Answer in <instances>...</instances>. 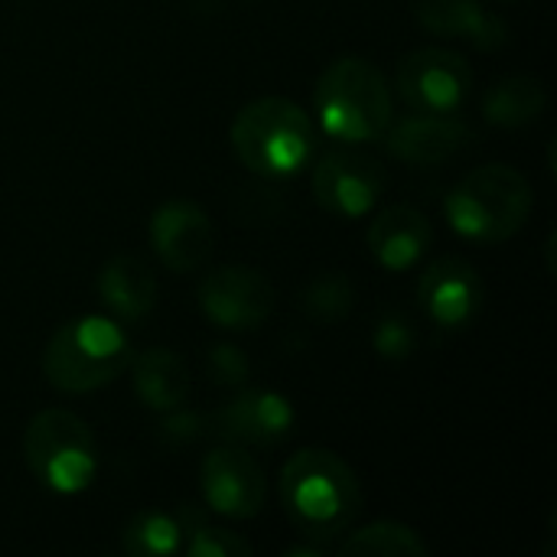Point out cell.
<instances>
[{
    "instance_id": "obj_1",
    "label": "cell",
    "mask_w": 557,
    "mask_h": 557,
    "mask_svg": "<svg viewBox=\"0 0 557 557\" xmlns=\"http://www.w3.org/2000/svg\"><path fill=\"white\" fill-rule=\"evenodd\" d=\"M281 506L300 539L330 542L352 529L362 512V486L356 470L333 450H297L277 480Z\"/></svg>"
},
{
    "instance_id": "obj_2",
    "label": "cell",
    "mask_w": 557,
    "mask_h": 557,
    "mask_svg": "<svg viewBox=\"0 0 557 557\" xmlns=\"http://www.w3.org/2000/svg\"><path fill=\"white\" fill-rule=\"evenodd\" d=\"M313 108L323 134L346 147L382 140L395 121L392 85L382 69L362 55H343L323 69Z\"/></svg>"
},
{
    "instance_id": "obj_3",
    "label": "cell",
    "mask_w": 557,
    "mask_h": 557,
    "mask_svg": "<svg viewBox=\"0 0 557 557\" xmlns=\"http://www.w3.org/2000/svg\"><path fill=\"white\" fill-rule=\"evenodd\" d=\"M232 150L258 176H297L317 157V124L290 98L268 95L248 101L232 121Z\"/></svg>"
},
{
    "instance_id": "obj_4",
    "label": "cell",
    "mask_w": 557,
    "mask_h": 557,
    "mask_svg": "<svg viewBox=\"0 0 557 557\" xmlns=\"http://www.w3.org/2000/svg\"><path fill=\"white\" fill-rule=\"evenodd\" d=\"M535 209L525 173L506 163H486L467 173L444 199V219L463 242L503 245L516 238Z\"/></svg>"
},
{
    "instance_id": "obj_5",
    "label": "cell",
    "mask_w": 557,
    "mask_h": 557,
    "mask_svg": "<svg viewBox=\"0 0 557 557\" xmlns=\"http://www.w3.org/2000/svg\"><path fill=\"white\" fill-rule=\"evenodd\" d=\"M131 359V339L111 317H72L46 343L42 375L55 392L88 395L124 375Z\"/></svg>"
},
{
    "instance_id": "obj_6",
    "label": "cell",
    "mask_w": 557,
    "mask_h": 557,
    "mask_svg": "<svg viewBox=\"0 0 557 557\" xmlns=\"http://www.w3.org/2000/svg\"><path fill=\"white\" fill-rule=\"evenodd\" d=\"M23 454L29 473L55 496H78L98 476L95 431L65 408L33 414L23 434Z\"/></svg>"
},
{
    "instance_id": "obj_7",
    "label": "cell",
    "mask_w": 557,
    "mask_h": 557,
    "mask_svg": "<svg viewBox=\"0 0 557 557\" xmlns=\"http://www.w3.org/2000/svg\"><path fill=\"white\" fill-rule=\"evenodd\" d=\"M395 91L418 114H460L473 98V69L454 49L424 46L398 62Z\"/></svg>"
},
{
    "instance_id": "obj_8",
    "label": "cell",
    "mask_w": 557,
    "mask_h": 557,
    "mask_svg": "<svg viewBox=\"0 0 557 557\" xmlns=\"http://www.w3.org/2000/svg\"><path fill=\"white\" fill-rule=\"evenodd\" d=\"M313 196L336 219L369 215L385 193V170L375 157L339 147L313 157Z\"/></svg>"
},
{
    "instance_id": "obj_9",
    "label": "cell",
    "mask_w": 557,
    "mask_h": 557,
    "mask_svg": "<svg viewBox=\"0 0 557 557\" xmlns=\"http://www.w3.org/2000/svg\"><path fill=\"white\" fill-rule=\"evenodd\" d=\"M196 297L206 320L232 333L258 330L274 310V284L258 268L245 264H225L209 271L199 281Z\"/></svg>"
},
{
    "instance_id": "obj_10",
    "label": "cell",
    "mask_w": 557,
    "mask_h": 557,
    "mask_svg": "<svg viewBox=\"0 0 557 557\" xmlns=\"http://www.w3.org/2000/svg\"><path fill=\"white\" fill-rule=\"evenodd\" d=\"M199 486L206 496V506L225 519H255L264 509L268 499V476L258 467V460L238 447H215L206 454L199 467Z\"/></svg>"
},
{
    "instance_id": "obj_11",
    "label": "cell",
    "mask_w": 557,
    "mask_h": 557,
    "mask_svg": "<svg viewBox=\"0 0 557 557\" xmlns=\"http://www.w3.org/2000/svg\"><path fill=\"white\" fill-rule=\"evenodd\" d=\"M418 304L441 330H467L483 313V277L457 255L431 261L418 277Z\"/></svg>"
},
{
    "instance_id": "obj_12",
    "label": "cell",
    "mask_w": 557,
    "mask_h": 557,
    "mask_svg": "<svg viewBox=\"0 0 557 557\" xmlns=\"http://www.w3.org/2000/svg\"><path fill=\"white\" fill-rule=\"evenodd\" d=\"M212 434L238 447H274L290 437L297 411L287 395L268 388H248L209 414Z\"/></svg>"
},
{
    "instance_id": "obj_13",
    "label": "cell",
    "mask_w": 557,
    "mask_h": 557,
    "mask_svg": "<svg viewBox=\"0 0 557 557\" xmlns=\"http://www.w3.org/2000/svg\"><path fill=\"white\" fill-rule=\"evenodd\" d=\"M150 245L173 274L199 271L215 245L209 212L193 199H170L150 215Z\"/></svg>"
},
{
    "instance_id": "obj_14",
    "label": "cell",
    "mask_w": 557,
    "mask_h": 557,
    "mask_svg": "<svg viewBox=\"0 0 557 557\" xmlns=\"http://www.w3.org/2000/svg\"><path fill=\"white\" fill-rule=\"evenodd\" d=\"M385 150L408 166H441L460 157L473 144L470 124L454 114H411L392 121L385 131Z\"/></svg>"
},
{
    "instance_id": "obj_15",
    "label": "cell",
    "mask_w": 557,
    "mask_h": 557,
    "mask_svg": "<svg viewBox=\"0 0 557 557\" xmlns=\"http://www.w3.org/2000/svg\"><path fill=\"white\" fill-rule=\"evenodd\" d=\"M434 242L431 219L414 206H388L369 225V251L388 274L411 271L424 261Z\"/></svg>"
},
{
    "instance_id": "obj_16",
    "label": "cell",
    "mask_w": 557,
    "mask_h": 557,
    "mask_svg": "<svg viewBox=\"0 0 557 557\" xmlns=\"http://www.w3.org/2000/svg\"><path fill=\"white\" fill-rule=\"evenodd\" d=\"M414 16L428 33L467 39L483 52H496L509 42V23L480 0H414Z\"/></svg>"
},
{
    "instance_id": "obj_17",
    "label": "cell",
    "mask_w": 557,
    "mask_h": 557,
    "mask_svg": "<svg viewBox=\"0 0 557 557\" xmlns=\"http://www.w3.org/2000/svg\"><path fill=\"white\" fill-rule=\"evenodd\" d=\"M98 297L121 323H140L157 307V277L140 255H114L98 274Z\"/></svg>"
},
{
    "instance_id": "obj_18",
    "label": "cell",
    "mask_w": 557,
    "mask_h": 557,
    "mask_svg": "<svg viewBox=\"0 0 557 557\" xmlns=\"http://www.w3.org/2000/svg\"><path fill=\"white\" fill-rule=\"evenodd\" d=\"M127 369H131L134 395L144 408L173 411V408L186 405L189 388H193V375H189L180 352L153 346V349L140 352L137 359H131Z\"/></svg>"
},
{
    "instance_id": "obj_19",
    "label": "cell",
    "mask_w": 557,
    "mask_h": 557,
    "mask_svg": "<svg viewBox=\"0 0 557 557\" xmlns=\"http://www.w3.org/2000/svg\"><path fill=\"white\" fill-rule=\"evenodd\" d=\"M548 108V88L535 75H509L499 78L483 95V117L493 127H529Z\"/></svg>"
},
{
    "instance_id": "obj_20",
    "label": "cell",
    "mask_w": 557,
    "mask_h": 557,
    "mask_svg": "<svg viewBox=\"0 0 557 557\" xmlns=\"http://www.w3.org/2000/svg\"><path fill=\"white\" fill-rule=\"evenodd\" d=\"M343 557H428V542L405 522L395 519H379L372 525L356 529L343 545Z\"/></svg>"
},
{
    "instance_id": "obj_21",
    "label": "cell",
    "mask_w": 557,
    "mask_h": 557,
    "mask_svg": "<svg viewBox=\"0 0 557 557\" xmlns=\"http://www.w3.org/2000/svg\"><path fill=\"white\" fill-rule=\"evenodd\" d=\"M121 552L131 557H173L183 552L180 516L147 509L137 512L121 532Z\"/></svg>"
},
{
    "instance_id": "obj_22",
    "label": "cell",
    "mask_w": 557,
    "mask_h": 557,
    "mask_svg": "<svg viewBox=\"0 0 557 557\" xmlns=\"http://www.w3.org/2000/svg\"><path fill=\"white\" fill-rule=\"evenodd\" d=\"M300 307L313 323H339L356 307V284L339 271H326L307 284Z\"/></svg>"
},
{
    "instance_id": "obj_23",
    "label": "cell",
    "mask_w": 557,
    "mask_h": 557,
    "mask_svg": "<svg viewBox=\"0 0 557 557\" xmlns=\"http://www.w3.org/2000/svg\"><path fill=\"white\" fill-rule=\"evenodd\" d=\"M180 525H183V542H186V555L189 557H251L255 548L251 542H245L242 535L228 532V529H215L209 525L196 509L183 506L180 509Z\"/></svg>"
},
{
    "instance_id": "obj_24",
    "label": "cell",
    "mask_w": 557,
    "mask_h": 557,
    "mask_svg": "<svg viewBox=\"0 0 557 557\" xmlns=\"http://www.w3.org/2000/svg\"><path fill=\"white\" fill-rule=\"evenodd\" d=\"M372 346L388 362H405L418 349V330L401 313H385L372 330Z\"/></svg>"
},
{
    "instance_id": "obj_25",
    "label": "cell",
    "mask_w": 557,
    "mask_h": 557,
    "mask_svg": "<svg viewBox=\"0 0 557 557\" xmlns=\"http://www.w3.org/2000/svg\"><path fill=\"white\" fill-rule=\"evenodd\" d=\"M206 372L215 385L222 388H238L248 382V372H251V362L248 356L235 346V343H215L209 346L206 352Z\"/></svg>"
},
{
    "instance_id": "obj_26",
    "label": "cell",
    "mask_w": 557,
    "mask_h": 557,
    "mask_svg": "<svg viewBox=\"0 0 557 557\" xmlns=\"http://www.w3.org/2000/svg\"><path fill=\"white\" fill-rule=\"evenodd\" d=\"M163 424H160V437L170 444V447H189L202 437L212 434V424H209V414H199V411H183L173 408V411H163Z\"/></svg>"
},
{
    "instance_id": "obj_27",
    "label": "cell",
    "mask_w": 557,
    "mask_h": 557,
    "mask_svg": "<svg viewBox=\"0 0 557 557\" xmlns=\"http://www.w3.org/2000/svg\"><path fill=\"white\" fill-rule=\"evenodd\" d=\"M326 555V542H313V545H294L287 548V557H323Z\"/></svg>"
}]
</instances>
